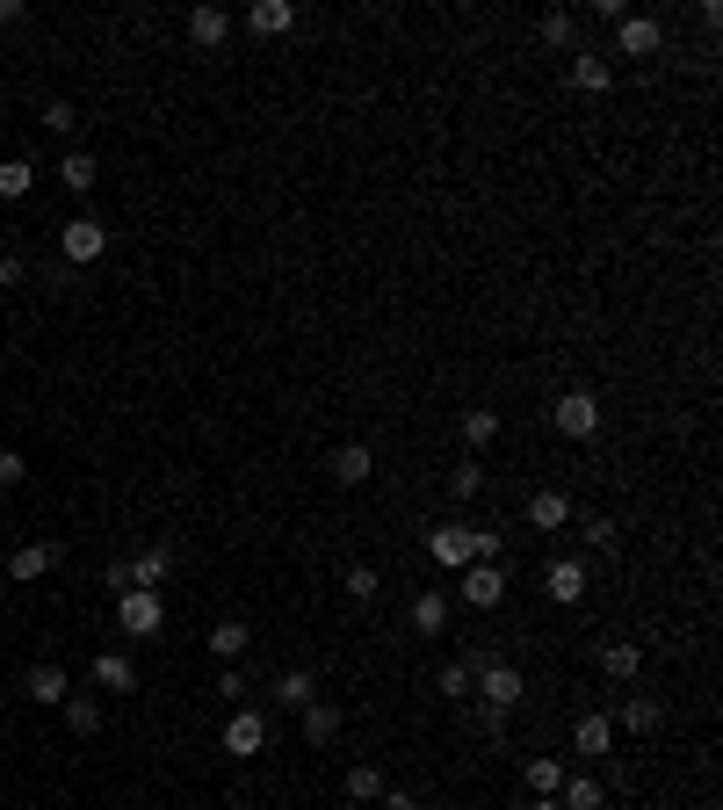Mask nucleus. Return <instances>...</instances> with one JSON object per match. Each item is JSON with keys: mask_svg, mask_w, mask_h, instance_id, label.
I'll list each match as a JSON object with an SVG mask.
<instances>
[{"mask_svg": "<svg viewBox=\"0 0 723 810\" xmlns=\"http://www.w3.org/2000/svg\"><path fill=\"white\" fill-rule=\"evenodd\" d=\"M159 622H167V601H159L153 587L116 593V630H123V637H159Z\"/></svg>", "mask_w": 723, "mask_h": 810, "instance_id": "obj_1", "label": "nucleus"}, {"mask_svg": "<svg viewBox=\"0 0 723 810\" xmlns=\"http://www.w3.org/2000/svg\"><path fill=\"white\" fill-rule=\"evenodd\" d=\"M478 709H500V717H514V702H521V673L514 666H500V658H478Z\"/></svg>", "mask_w": 723, "mask_h": 810, "instance_id": "obj_2", "label": "nucleus"}, {"mask_svg": "<svg viewBox=\"0 0 723 810\" xmlns=\"http://www.w3.org/2000/svg\"><path fill=\"white\" fill-rule=\"evenodd\" d=\"M550 420H557L565 442H593V428H601V398H593V391H565L550 406Z\"/></svg>", "mask_w": 723, "mask_h": 810, "instance_id": "obj_3", "label": "nucleus"}, {"mask_svg": "<svg viewBox=\"0 0 723 810\" xmlns=\"http://www.w3.org/2000/svg\"><path fill=\"white\" fill-rule=\"evenodd\" d=\"M658 44H666V22L658 15H622L615 22V58H658Z\"/></svg>", "mask_w": 723, "mask_h": 810, "instance_id": "obj_4", "label": "nucleus"}, {"mask_svg": "<svg viewBox=\"0 0 723 810\" xmlns=\"http://www.w3.org/2000/svg\"><path fill=\"white\" fill-rule=\"evenodd\" d=\"M58 246H66L73 268H87V260H102V254H109V232H102V218H73L66 232H58Z\"/></svg>", "mask_w": 723, "mask_h": 810, "instance_id": "obj_5", "label": "nucleus"}, {"mask_svg": "<svg viewBox=\"0 0 723 810\" xmlns=\"http://www.w3.org/2000/svg\"><path fill=\"white\" fill-rule=\"evenodd\" d=\"M543 593H550L557 608L586 601V565H579V557H550V565H543Z\"/></svg>", "mask_w": 723, "mask_h": 810, "instance_id": "obj_6", "label": "nucleus"}, {"mask_svg": "<svg viewBox=\"0 0 723 810\" xmlns=\"http://www.w3.org/2000/svg\"><path fill=\"white\" fill-rule=\"evenodd\" d=\"M260 745H268V717H260V709H240V717L224 724V753H232V759H254Z\"/></svg>", "mask_w": 723, "mask_h": 810, "instance_id": "obj_7", "label": "nucleus"}, {"mask_svg": "<svg viewBox=\"0 0 723 810\" xmlns=\"http://www.w3.org/2000/svg\"><path fill=\"white\" fill-rule=\"evenodd\" d=\"M464 601L470 608H500L507 601V565H464Z\"/></svg>", "mask_w": 723, "mask_h": 810, "instance_id": "obj_8", "label": "nucleus"}, {"mask_svg": "<svg viewBox=\"0 0 723 810\" xmlns=\"http://www.w3.org/2000/svg\"><path fill=\"white\" fill-rule=\"evenodd\" d=\"M571 753H579V759H608V753H615V717H579V724H571Z\"/></svg>", "mask_w": 723, "mask_h": 810, "instance_id": "obj_9", "label": "nucleus"}, {"mask_svg": "<svg viewBox=\"0 0 723 810\" xmlns=\"http://www.w3.org/2000/svg\"><path fill=\"white\" fill-rule=\"evenodd\" d=\"M427 557H434V565H442V572H464V565H470V529H456V521H442V529L427 535Z\"/></svg>", "mask_w": 723, "mask_h": 810, "instance_id": "obj_10", "label": "nucleus"}, {"mask_svg": "<svg viewBox=\"0 0 723 810\" xmlns=\"http://www.w3.org/2000/svg\"><path fill=\"white\" fill-rule=\"evenodd\" d=\"M571 521H579V514H571V500H565V492H557V485H543V492H535V500H529V529L557 535V529H571Z\"/></svg>", "mask_w": 723, "mask_h": 810, "instance_id": "obj_11", "label": "nucleus"}, {"mask_svg": "<svg viewBox=\"0 0 723 810\" xmlns=\"http://www.w3.org/2000/svg\"><path fill=\"white\" fill-rule=\"evenodd\" d=\"M571 87H579V95H608V87H615V66H608L601 52H571Z\"/></svg>", "mask_w": 723, "mask_h": 810, "instance_id": "obj_12", "label": "nucleus"}, {"mask_svg": "<svg viewBox=\"0 0 723 810\" xmlns=\"http://www.w3.org/2000/svg\"><path fill=\"white\" fill-rule=\"evenodd\" d=\"M276 702H282V709H311V702H319V673H311V666L276 673Z\"/></svg>", "mask_w": 723, "mask_h": 810, "instance_id": "obj_13", "label": "nucleus"}, {"mask_svg": "<svg viewBox=\"0 0 723 810\" xmlns=\"http://www.w3.org/2000/svg\"><path fill=\"white\" fill-rule=\"evenodd\" d=\"M94 688H109V695H131L138 688V666L123 652H94Z\"/></svg>", "mask_w": 723, "mask_h": 810, "instance_id": "obj_14", "label": "nucleus"}, {"mask_svg": "<svg viewBox=\"0 0 723 810\" xmlns=\"http://www.w3.org/2000/svg\"><path fill=\"white\" fill-rule=\"evenodd\" d=\"M297 717H304V745H333L341 739V702H311V709H297Z\"/></svg>", "mask_w": 723, "mask_h": 810, "instance_id": "obj_15", "label": "nucleus"}, {"mask_svg": "<svg viewBox=\"0 0 723 810\" xmlns=\"http://www.w3.org/2000/svg\"><path fill=\"white\" fill-rule=\"evenodd\" d=\"M369 470H377V456L362 442H341L333 448V485H369Z\"/></svg>", "mask_w": 723, "mask_h": 810, "instance_id": "obj_16", "label": "nucleus"}, {"mask_svg": "<svg viewBox=\"0 0 723 810\" xmlns=\"http://www.w3.org/2000/svg\"><path fill=\"white\" fill-rule=\"evenodd\" d=\"M44 572H58V543H22L8 557V579H44Z\"/></svg>", "mask_w": 723, "mask_h": 810, "instance_id": "obj_17", "label": "nucleus"}, {"mask_svg": "<svg viewBox=\"0 0 723 810\" xmlns=\"http://www.w3.org/2000/svg\"><path fill=\"white\" fill-rule=\"evenodd\" d=\"M290 22H297L290 0H254V8H246V30H254V36H282Z\"/></svg>", "mask_w": 723, "mask_h": 810, "instance_id": "obj_18", "label": "nucleus"}, {"mask_svg": "<svg viewBox=\"0 0 723 810\" xmlns=\"http://www.w3.org/2000/svg\"><path fill=\"white\" fill-rule=\"evenodd\" d=\"M210 658H224V666H240L246 658V644H254V630H246V622H218V630H210Z\"/></svg>", "mask_w": 723, "mask_h": 810, "instance_id": "obj_19", "label": "nucleus"}, {"mask_svg": "<svg viewBox=\"0 0 723 810\" xmlns=\"http://www.w3.org/2000/svg\"><path fill=\"white\" fill-rule=\"evenodd\" d=\"M167 572H174V551H167V543H153V551L131 557V587H153V593H159V579H167Z\"/></svg>", "mask_w": 723, "mask_h": 810, "instance_id": "obj_20", "label": "nucleus"}, {"mask_svg": "<svg viewBox=\"0 0 723 810\" xmlns=\"http://www.w3.org/2000/svg\"><path fill=\"white\" fill-rule=\"evenodd\" d=\"M413 630H420V637H442V630H448V593H420V601H413Z\"/></svg>", "mask_w": 723, "mask_h": 810, "instance_id": "obj_21", "label": "nucleus"}, {"mask_svg": "<svg viewBox=\"0 0 723 810\" xmlns=\"http://www.w3.org/2000/svg\"><path fill=\"white\" fill-rule=\"evenodd\" d=\"M658 724H666V709H658L652 695H630V702H622V731H637V739H652Z\"/></svg>", "mask_w": 723, "mask_h": 810, "instance_id": "obj_22", "label": "nucleus"}, {"mask_svg": "<svg viewBox=\"0 0 723 810\" xmlns=\"http://www.w3.org/2000/svg\"><path fill=\"white\" fill-rule=\"evenodd\" d=\"M66 731L73 739H94V731H102V702H94V695H66Z\"/></svg>", "mask_w": 723, "mask_h": 810, "instance_id": "obj_23", "label": "nucleus"}, {"mask_svg": "<svg viewBox=\"0 0 723 810\" xmlns=\"http://www.w3.org/2000/svg\"><path fill=\"white\" fill-rule=\"evenodd\" d=\"M543 44H550V52H579V15H571V8H550V15H543Z\"/></svg>", "mask_w": 723, "mask_h": 810, "instance_id": "obj_24", "label": "nucleus"}, {"mask_svg": "<svg viewBox=\"0 0 723 810\" xmlns=\"http://www.w3.org/2000/svg\"><path fill=\"white\" fill-rule=\"evenodd\" d=\"M58 181H66L73 196H87L94 181H102V167H94V153H66V159H58Z\"/></svg>", "mask_w": 723, "mask_h": 810, "instance_id": "obj_25", "label": "nucleus"}, {"mask_svg": "<svg viewBox=\"0 0 723 810\" xmlns=\"http://www.w3.org/2000/svg\"><path fill=\"white\" fill-rule=\"evenodd\" d=\"M456 428H464V442H470V448H492V442H500V413H492V406H470V413L456 420Z\"/></svg>", "mask_w": 723, "mask_h": 810, "instance_id": "obj_26", "label": "nucleus"}, {"mask_svg": "<svg viewBox=\"0 0 723 810\" xmlns=\"http://www.w3.org/2000/svg\"><path fill=\"white\" fill-rule=\"evenodd\" d=\"M189 36L210 52V44H224V36H232V15H224V8H196V15H189Z\"/></svg>", "mask_w": 723, "mask_h": 810, "instance_id": "obj_27", "label": "nucleus"}, {"mask_svg": "<svg viewBox=\"0 0 723 810\" xmlns=\"http://www.w3.org/2000/svg\"><path fill=\"white\" fill-rule=\"evenodd\" d=\"M470 688H478V658H448V666H442V695H448V702H470Z\"/></svg>", "mask_w": 723, "mask_h": 810, "instance_id": "obj_28", "label": "nucleus"}, {"mask_svg": "<svg viewBox=\"0 0 723 810\" xmlns=\"http://www.w3.org/2000/svg\"><path fill=\"white\" fill-rule=\"evenodd\" d=\"M601 666H608V680H637L644 652H637V644H601Z\"/></svg>", "mask_w": 723, "mask_h": 810, "instance_id": "obj_29", "label": "nucleus"}, {"mask_svg": "<svg viewBox=\"0 0 723 810\" xmlns=\"http://www.w3.org/2000/svg\"><path fill=\"white\" fill-rule=\"evenodd\" d=\"M30 695H36V702H66V666H52V658L30 666Z\"/></svg>", "mask_w": 723, "mask_h": 810, "instance_id": "obj_30", "label": "nucleus"}, {"mask_svg": "<svg viewBox=\"0 0 723 810\" xmlns=\"http://www.w3.org/2000/svg\"><path fill=\"white\" fill-rule=\"evenodd\" d=\"M30 189H36V167H30V159H0V196L15 203V196H30Z\"/></svg>", "mask_w": 723, "mask_h": 810, "instance_id": "obj_31", "label": "nucleus"}, {"mask_svg": "<svg viewBox=\"0 0 723 810\" xmlns=\"http://www.w3.org/2000/svg\"><path fill=\"white\" fill-rule=\"evenodd\" d=\"M579 529H586V543H593V551H601V557H615V551H622V529H615V521H608V514H586Z\"/></svg>", "mask_w": 723, "mask_h": 810, "instance_id": "obj_32", "label": "nucleus"}, {"mask_svg": "<svg viewBox=\"0 0 723 810\" xmlns=\"http://www.w3.org/2000/svg\"><path fill=\"white\" fill-rule=\"evenodd\" d=\"M557 803L565 810H601V781H586V775H571L565 789H557Z\"/></svg>", "mask_w": 723, "mask_h": 810, "instance_id": "obj_33", "label": "nucleus"}, {"mask_svg": "<svg viewBox=\"0 0 723 810\" xmlns=\"http://www.w3.org/2000/svg\"><path fill=\"white\" fill-rule=\"evenodd\" d=\"M529 789L557 796V789H565V759H529Z\"/></svg>", "mask_w": 723, "mask_h": 810, "instance_id": "obj_34", "label": "nucleus"}, {"mask_svg": "<svg viewBox=\"0 0 723 810\" xmlns=\"http://www.w3.org/2000/svg\"><path fill=\"white\" fill-rule=\"evenodd\" d=\"M341 587H347V593H355V601H377V587H383V572H377V565H347V572H341Z\"/></svg>", "mask_w": 723, "mask_h": 810, "instance_id": "obj_35", "label": "nucleus"}, {"mask_svg": "<svg viewBox=\"0 0 723 810\" xmlns=\"http://www.w3.org/2000/svg\"><path fill=\"white\" fill-rule=\"evenodd\" d=\"M347 796H355V803H377V796H383V775L369 767V759H362V767H347Z\"/></svg>", "mask_w": 723, "mask_h": 810, "instance_id": "obj_36", "label": "nucleus"}, {"mask_svg": "<svg viewBox=\"0 0 723 810\" xmlns=\"http://www.w3.org/2000/svg\"><path fill=\"white\" fill-rule=\"evenodd\" d=\"M448 492H456V500H478V492H485V470L478 464H456V470H448Z\"/></svg>", "mask_w": 723, "mask_h": 810, "instance_id": "obj_37", "label": "nucleus"}, {"mask_svg": "<svg viewBox=\"0 0 723 810\" xmlns=\"http://www.w3.org/2000/svg\"><path fill=\"white\" fill-rule=\"evenodd\" d=\"M44 131L73 138V131H80V109H73V102H44Z\"/></svg>", "mask_w": 723, "mask_h": 810, "instance_id": "obj_38", "label": "nucleus"}, {"mask_svg": "<svg viewBox=\"0 0 723 810\" xmlns=\"http://www.w3.org/2000/svg\"><path fill=\"white\" fill-rule=\"evenodd\" d=\"M22 478H30V464H22L15 448H0V485H22Z\"/></svg>", "mask_w": 723, "mask_h": 810, "instance_id": "obj_39", "label": "nucleus"}, {"mask_svg": "<svg viewBox=\"0 0 723 810\" xmlns=\"http://www.w3.org/2000/svg\"><path fill=\"white\" fill-rule=\"evenodd\" d=\"M218 695H224V702H240V695H246V673L224 666V673H218Z\"/></svg>", "mask_w": 723, "mask_h": 810, "instance_id": "obj_40", "label": "nucleus"}, {"mask_svg": "<svg viewBox=\"0 0 723 810\" xmlns=\"http://www.w3.org/2000/svg\"><path fill=\"white\" fill-rule=\"evenodd\" d=\"M22 276H30V268H22V254H0V290H15Z\"/></svg>", "mask_w": 723, "mask_h": 810, "instance_id": "obj_41", "label": "nucleus"}, {"mask_svg": "<svg viewBox=\"0 0 723 810\" xmlns=\"http://www.w3.org/2000/svg\"><path fill=\"white\" fill-rule=\"evenodd\" d=\"M102 587H109V593H131V557H123V565H109V572H102Z\"/></svg>", "mask_w": 723, "mask_h": 810, "instance_id": "obj_42", "label": "nucleus"}, {"mask_svg": "<svg viewBox=\"0 0 723 810\" xmlns=\"http://www.w3.org/2000/svg\"><path fill=\"white\" fill-rule=\"evenodd\" d=\"M383 810H420V803H413L405 789H383Z\"/></svg>", "mask_w": 723, "mask_h": 810, "instance_id": "obj_43", "label": "nucleus"}, {"mask_svg": "<svg viewBox=\"0 0 723 810\" xmlns=\"http://www.w3.org/2000/svg\"><path fill=\"white\" fill-rule=\"evenodd\" d=\"M15 15H22V0H0V30H8Z\"/></svg>", "mask_w": 723, "mask_h": 810, "instance_id": "obj_44", "label": "nucleus"}, {"mask_svg": "<svg viewBox=\"0 0 723 810\" xmlns=\"http://www.w3.org/2000/svg\"><path fill=\"white\" fill-rule=\"evenodd\" d=\"M529 810H565V803H557V796H535V803Z\"/></svg>", "mask_w": 723, "mask_h": 810, "instance_id": "obj_45", "label": "nucleus"}, {"mask_svg": "<svg viewBox=\"0 0 723 810\" xmlns=\"http://www.w3.org/2000/svg\"><path fill=\"white\" fill-rule=\"evenodd\" d=\"M0 739H8V709H0Z\"/></svg>", "mask_w": 723, "mask_h": 810, "instance_id": "obj_46", "label": "nucleus"}]
</instances>
